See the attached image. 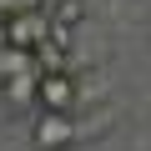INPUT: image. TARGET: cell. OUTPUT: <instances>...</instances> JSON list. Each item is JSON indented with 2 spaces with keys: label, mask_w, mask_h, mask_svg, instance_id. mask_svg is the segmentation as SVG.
I'll return each mask as SVG.
<instances>
[{
  "label": "cell",
  "mask_w": 151,
  "mask_h": 151,
  "mask_svg": "<svg viewBox=\"0 0 151 151\" xmlns=\"http://www.w3.org/2000/svg\"><path fill=\"white\" fill-rule=\"evenodd\" d=\"M5 25V45H15V50H40L45 40H50V30H55V20H50V10L40 5V10H25V15H10V20H0Z\"/></svg>",
  "instance_id": "1"
},
{
  "label": "cell",
  "mask_w": 151,
  "mask_h": 151,
  "mask_svg": "<svg viewBox=\"0 0 151 151\" xmlns=\"http://www.w3.org/2000/svg\"><path fill=\"white\" fill-rule=\"evenodd\" d=\"M76 106H81V81H76V70H55V76H40V111L70 116Z\"/></svg>",
  "instance_id": "2"
},
{
  "label": "cell",
  "mask_w": 151,
  "mask_h": 151,
  "mask_svg": "<svg viewBox=\"0 0 151 151\" xmlns=\"http://www.w3.org/2000/svg\"><path fill=\"white\" fill-rule=\"evenodd\" d=\"M30 141H35V151H65V146L76 141V121H70V116H55V111H40Z\"/></svg>",
  "instance_id": "3"
},
{
  "label": "cell",
  "mask_w": 151,
  "mask_h": 151,
  "mask_svg": "<svg viewBox=\"0 0 151 151\" xmlns=\"http://www.w3.org/2000/svg\"><path fill=\"white\" fill-rule=\"evenodd\" d=\"M0 101H5L10 111H35L40 106V70L15 76V81H0Z\"/></svg>",
  "instance_id": "4"
},
{
  "label": "cell",
  "mask_w": 151,
  "mask_h": 151,
  "mask_svg": "<svg viewBox=\"0 0 151 151\" xmlns=\"http://www.w3.org/2000/svg\"><path fill=\"white\" fill-rule=\"evenodd\" d=\"M40 70L30 50H15V45H0V81H15V76H30Z\"/></svg>",
  "instance_id": "5"
},
{
  "label": "cell",
  "mask_w": 151,
  "mask_h": 151,
  "mask_svg": "<svg viewBox=\"0 0 151 151\" xmlns=\"http://www.w3.org/2000/svg\"><path fill=\"white\" fill-rule=\"evenodd\" d=\"M81 15H86V5H81V0H60V5L50 10V20H55V25H65V30L81 20Z\"/></svg>",
  "instance_id": "6"
},
{
  "label": "cell",
  "mask_w": 151,
  "mask_h": 151,
  "mask_svg": "<svg viewBox=\"0 0 151 151\" xmlns=\"http://www.w3.org/2000/svg\"><path fill=\"white\" fill-rule=\"evenodd\" d=\"M45 0H0V20H10V15H25V10H40Z\"/></svg>",
  "instance_id": "7"
}]
</instances>
